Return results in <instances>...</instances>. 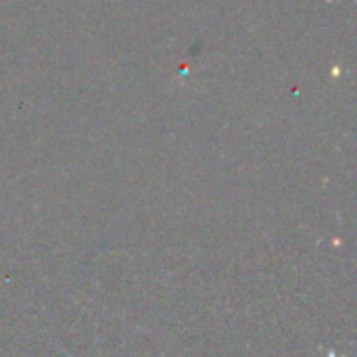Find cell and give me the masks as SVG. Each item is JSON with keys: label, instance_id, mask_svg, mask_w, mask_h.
Instances as JSON below:
<instances>
[{"label": "cell", "instance_id": "1", "mask_svg": "<svg viewBox=\"0 0 357 357\" xmlns=\"http://www.w3.org/2000/svg\"><path fill=\"white\" fill-rule=\"evenodd\" d=\"M63 354H65V356H67V357H71V356H69V354H67V351H65V349H63Z\"/></svg>", "mask_w": 357, "mask_h": 357}]
</instances>
